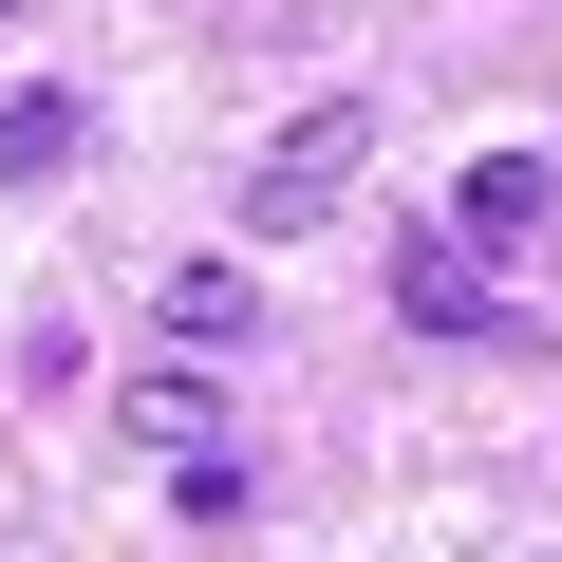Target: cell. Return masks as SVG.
<instances>
[{"instance_id": "6", "label": "cell", "mask_w": 562, "mask_h": 562, "mask_svg": "<svg viewBox=\"0 0 562 562\" xmlns=\"http://www.w3.org/2000/svg\"><path fill=\"white\" fill-rule=\"evenodd\" d=\"M169 338L244 357V338H262V281H244V262H169Z\"/></svg>"}, {"instance_id": "4", "label": "cell", "mask_w": 562, "mask_h": 562, "mask_svg": "<svg viewBox=\"0 0 562 562\" xmlns=\"http://www.w3.org/2000/svg\"><path fill=\"white\" fill-rule=\"evenodd\" d=\"M113 431H132V450H206V431H225V394H206V338H169V357L113 394Z\"/></svg>"}, {"instance_id": "3", "label": "cell", "mask_w": 562, "mask_h": 562, "mask_svg": "<svg viewBox=\"0 0 562 562\" xmlns=\"http://www.w3.org/2000/svg\"><path fill=\"white\" fill-rule=\"evenodd\" d=\"M450 225H469V244H506V262H525V244H543V225H562V169H543V150H469V188H450Z\"/></svg>"}, {"instance_id": "1", "label": "cell", "mask_w": 562, "mask_h": 562, "mask_svg": "<svg viewBox=\"0 0 562 562\" xmlns=\"http://www.w3.org/2000/svg\"><path fill=\"white\" fill-rule=\"evenodd\" d=\"M487 262H506V244H469V225H394V244H375V281H394L413 338H450V357H525L543 301H525V281H487Z\"/></svg>"}, {"instance_id": "2", "label": "cell", "mask_w": 562, "mask_h": 562, "mask_svg": "<svg viewBox=\"0 0 562 562\" xmlns=\"http://www.w3.org/2000/svg\"><path fill=\"white\" fill-rule=\"evenodd\" d=\"M357 169H375V94H319L301 132H281V150L244 169V244H301V225H319Z\"/></svg>"}, {"instance_id": "7", "label": "cell", "mask_w": 562, "mask_h": 562, "mask_svg": "<svg viewBox=\"0 0 562 562\" xmlns=\"http://www.w3.org/2000/svg\"><path fill=\"white\" fill-rule=\"evenodd\" d=\"M169 506H188V525H244V506H262V487H244V450H225V431H206V450H169Z\"/></svg>"}, {"instance_id": "8", "label": "cell", "mask_w": 562, "mask_h": 562, "mask_svg": "<svg viewBox=\"0 0 562 562\" xmlns=\"http://www.w3.org/2000/svg\"><path fill=\"white\" fill-rule=\"evenodd\" d=\"M0 20H20V0H0Z\"/></svg>"}, {"instance_id": "5", "label": "cell", "mask_w": 562, "mask_h": 562, "mask_svg": "<svg viewBox=\"0 0 562 562\" xmlns=\"http://www.w3.org/2000/svg\"><path fill=\"white\" fill-rule=\"evenodd\" d=\"M76 150H94V94H76V76H38V94H0V188H57Z\"/></svg>"}]
</instances>
